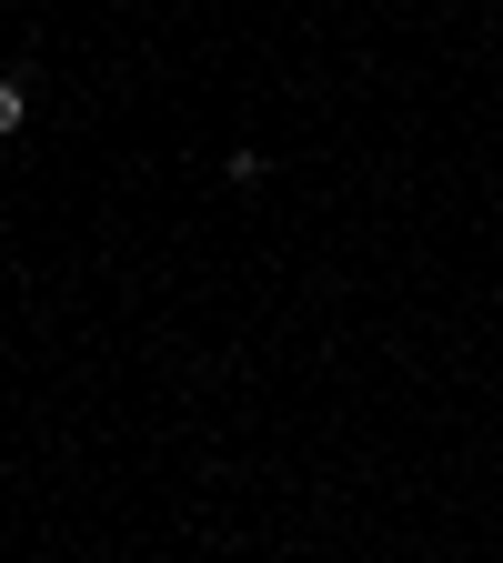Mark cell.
I'll return each mask as SVG.
<instances>
[{"label":"cell","instance_id":"cell-1","mask_svg":"<svg viewBox=\"0 0 503 563\" xmlns=\"http://www.w3.org/2000/svg\"><path fill=\"white\" fill-rule=\"evenodd\" d=\"M21 121H31V81H21V70H11V81H0V141H11Z\"/></svg>","mask_w":503,"mask_h":563}]
</instances>
